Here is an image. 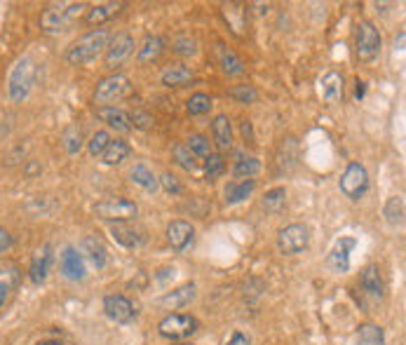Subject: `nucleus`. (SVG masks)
Returning a JSON list of instances; mask_svg holds the SVG:
<instances>
[{
	"label": "nucleus",
	"mask_w": 406,
	"mask_h": 345,
	"mask_svg": "<svg viewBox=\"0 0 406 345\" xmlns=\"http://www.w3.org/2000/svg\"><path fill=\"white\" fill-rule=\"evenodd\" d=\"M108 40H111V36H108V31L99 29V31H89L85 33L82 38H78L75 43L68 47L66 52V61L71 66H82V64H89V61H94L96 57H99L101 52L108 47Z\"/></svg>",
	"instance_id": "f257e3e1"
},
{
	"label": "nucleus",
	"mask_w": 406,
	"mask_h": 345,
	"mask_svg": "<svg viewBox=\"0 0 406 345\" xmlns=\"http://www.w3.org/2000/svg\"><path fill=\"white\" fill-rule=\"evenodd\" d=\"M85 5L71 3V5H50L43 15H40V26L45 33H61L68 31L75 24V19L82 15Z\"/></svg>",
	"instance_id": "f03ea898"
},
{
	"label": "nucleus",
	"mask_w": 406,
	"mask_h": 345,
	"mask_svg": "<svg viewBox=\"0 0 406 345\" xmlns=\"http://www.w3.org/2000/svg\"><path fill=\"white\" fill-rule=\"evenodd\" d=\"M36 85V64L31 57L19 59L10 73V99L15 103H22L29 99L31 89Z\"/></svg>",
	"instance_id": "7ed1b4c3"
},
{
	"label": "nucleus",
	"mask_w": 406,
	"mask_h": 345,
	"mask_svg": "<svg viewBox=\"0 0 406 345\" xmlns=\"http://www.w3.org/2000/svg\"><path fill=\"white\" fill-rule=\"evenodd\" d=\"M355 52L362 64H371V61H376L378 54H381V33H378V29L371 22L357 24Z\"/></svg>",
	"instance_id": "20e7f679"
},
{
	"label": "nucleus",
	"mask_w": 406,
	"mask_h": 345,
	"mask_svg": "<svg viewBox=\"0 0 406 345\" xmlns=\"http://www.w3.org/2000/svg\"><path fill=\"white\" fill-rule=\"evenodd\" d=\"M94 214L104 221H113V223H129L132 219H136L139 207H136V202H132V200L111 197V200H101V202H96Z\"/></svg>",
	"instance_id": "39448f33"
},
{
	"label": "nucleus",
	"mask_w": 406,
	"mask_h": 345,
	"mask_svg": "<svg viewBox=\"0 0 406 345\" xmlns=\"http://www.w3.org/2000/svg\"><path fill=\"white\" fill-rule=\"evenodd\" d=\"M197 329H199V322L192 315H185V313L167 315L160 324H157L160 336L171 338V341H183V338H190Z\"/></svg>",
	"instance_id": "423d86ee"
},
{
	"label": "nucleus",
	"mask_w": 406,
	"mask_h": 345,
	"mask_svg": "<svg viewBox=\"0 0 406 345\" xmlns=\"http://www.w3.org/2000/svg\"><path fill=\"white\" fill-rule=\"evenodd\" d=\"M132 92V82H129L127 75H108L96 85V92H94V101L96 103H115V101H122L125 96H129Z\"/></svg>",
	"instance_id": "0eeeda50"
},
{
	"label": "nucleus",
	"mask_w": 406,
	"mask_h": 345,
	"mask_svg": "<svg viewBox=\"0 0 406 345\" xmlns=\"http://www.w3.org/2000/svg\"><path fill=\"white\" fill-rule=\"evenodd\" d=\"M310 242V228L303 223H292L287 228H282L277 235V249L284 254V256H294V254L303 252Z\"/></svg>",
	"instance_id": "6e6552de"
},
{
	"label": "nucleus",
	"mask_w": 406,
	"mask_h": 345,
	"mask_svg": "<svg viewBox=\"0 0 406 345\" xmlns=\"http://www.w3.org/2000/svg\"><path fill=\"white\" fill-rule=\"evenodd\" d=\"M341 190H343V195L350 200H360V197H364V193L369 190V174L360 162L348 164V169L343 171Z\"/></svg>",
	"instance_id": "1a4fd4ad"
},
{
	"label": "nucleus",
	"mask_w": 406,
	"mask_h": 345,
	"mask_svg": "<svg viewBox=\"0 0 406 345\" xmlns=\"http://www.w3.org/2000/svg\"><path fill=\"white\" fill-rule=\"evenodd\" d=\"M134 38L129 36V33H118L115 38L108 40V47H106V66L108 68H115L120 66L122 61H127L129 57H132L134 52Z\"/></svg>",
	"instance_id": "9d476101"
},
{
	"label": "nucleus",
	"mask_w": 406,
	"mask_h": 345,
	"mask_svg": "<svg viewBox=\"0 0 406 345\" xmlns=\"http://www.w3.org/2000/svg\"><path fill=\"white\" fill-rule=\"evenodd\" d=\"M104 310L106 315L111 317L113 322H120V324H127L132 322L136 317V310H134V303L127 299V296H106L104 299Z\"/></svg>",
	"instance_id": "9b49d317"
},
{
	"label": "nucleus",
	"mask_w": 406,
	"mask_h": 345,
	"mask_svg": "<svg viewBox=\"0 0 406 345\" xmlns=\"http://www.w3.org/2000/svg\"><path fill=\"white\" fill-rule=\"evenodd\" d=\"M195 240V228L188 221H171L167 226V242L174 252H185Z\"/></svg>",
	"instance_id": "f8f14e48"
},
{
	"label": "nucleus",
	"mask_w": 406,
	"mask_h": 345,
	"mask_svg": "<svg viewBox=\"0 0 406 345\" xmlns=\"http://www.w3.org/2000/svg\"><path fill=\"white\" fill-rule=\"evenodd\" d=\"M61 273L73 282L87 278L85 259H82V254L75 249V247H66V249L61 252Z\"/></svg>",
	"instance_id": "ddd939ff"
},
{
	"label": "nucleus",
	"mask_w": 406,
	"mask_h": 345,
	"mask_svg": "<svg viewBox=\"0 0 406 345\" xmlns=\"http://www.w3.org/2000/svg\"><path fill=\"white\" fill-rule=\"evenodd\" d=\"M111 235H113L115 242L127 247V249H136V247H141L143 242H146V233L132 223H113Z\"/></svg>",
	"instance_id": "4468645a"
},
{
	"label": "nucleus",
	"mask_w": 406,
	"mask_h": 345,
	"mask_svg": "<svg viewBox=\"0 0 406 345\" xmlns=\"http://www.w3.org/2000/svg\"><path fill=\"white\" fill-rule=\"evenodd\" d=\"M355 245H357L355 237H341L339 242L334 245L332 254H329V266H332L336 273H348V268H350V252L355 249Z\"/></svg>",
	"instance_id": "2eb2a0df"
},
{
	"label": "nucleus",
	"mask_w": 406,
	"mask_h": 345,
	"mask_svg": "<svg viewBox=\"0 0 406 345\" xmlns=\"http://www.w3.org/2000/svg\"><path fill=\"white\" fill-rule=\"evenodd\" d=\"M96 115H99V118L104 120L111 129H115V132L127 134L129 129H132L129 115H127L122 108H115V106H101V108H96Z\"/></svg>",
	"instance_id": "dca6fc26"
},
{
	"label": "nucleus",
	"mask_w": 406,
	"mask_h": 345,
	"mask_svg": "<svg viewBox=\"0 0 406 345\" xmlns=\"http://www.w3.org/2000/svg\"><path fill=\"white\" fill-rule=\"evenodd\" d=\"M80 249H82V254L92 261V266H96L101 271V268H106V263H108V249H106V245L101 242L99 237L96 235H87L85 240L80 242Z\"/></svg>",
	"instance_id": "f3484780"
},
{
	"label": "nucleus",
	"mask_w": 406,
	"mask_h": 345,
	"mask_svg": "<svg viewBox=\"0 0 406 345\" xmlns=\"http://www.w3.org/2000/svg\"><path fill=\"white\" fill-rule=\"evenodd\" d=\"M195 301V285H183L174 289V292L164 294L160 299V306L164 308H171V310H178V308H185Z\"/></svg>",
	"instance_id": "a211bd4d"
},
{
	"label": "nucleus",
	"mask_w": 406,
	"mask_h": 345,
	"mask_svg": "<svg viewBox=\"0 0 406 345\" xmlns=\"http://www.w3.org/2000/svg\"><path fill=\"white\" fill-rule=\"evenodd\" d=\"M322 99L327 103H339L343 99V75L336 71H329L325 78H322Z\"/></svg>",
	"instance_id": "6ab92c4d"
},
{
	"label": "nucleus",
	"mask_w": 406,
	"mask_h": 345,
	"mask_svg": "<svg viewBox=\"0 0 406 345\" xmlns=\"http://www.w3.org/2000/svg\"><path fill=\"white\" fill-rule=\"evenodd\" d=\"M192 80V68L185 64H169L162 71V85L164 87H183Z\"/></svg>",
	"instance_id": "aec40b11"
},
{
	"label": "nucleus",
	"mask_w": 406,
	"mask_h": 345,
	"mask_svg": "<svg viewBox=\"0 0 406 345\" xmlns=\"http://www.w3.org/2000/svg\"><path fill=\"white\" fill-rule=\"evenodd\" d=\"M362 287L364 292L374 299H381L383 292H385V282H383V275H381V268L378 266H367L362 271Z\"/></svg>",
	"instance_id": "412c9836"
},
{
	"label": "nucleus",
	"mask_w": 406,
	"mask_h": 345,
	"mask_svg": "<svg viewBox=\"0 0 406 345\" xmlns=\"http://www.w3.org/2000/svg\"><path fill=\"white\" fill-rule=\"evenodd\" d=\"M132 155V146H129L127 141H120L115 139L106 146L104 155H101V162L108 164V167H115V164H122L127 160V157Z\"/></svg>",
	"instance_id": "4be33fe9"
},
{
	"label": "nucleus",
	"mask_w": 406,
	"mask_h": 345,
	"mask_svg": "<svg viewBox=\"0 0 406 345\" xmlns=\"http://www.w3.org/2000/svg\"><path fill=\"white\" fill-rule=\"evenodd\" d=\"M216 57H218V64H221V68H223V73H228V75H242L244 73L242 59H240L233 50H228L225 45H221V43L216 45Z\"/></svg>",
	"instance_id": "5701e85b"
},
{
	"label": "nucleus",
	"mask_w": 406,
	"mask_h": 345,
	"mask_svg": "<svg viewBox=\"0 0 406 345\" xmlns=\"http://www.w3.org/2000/svg\"><path fill=\"white\" fill-rule=\"evenodd\" d=\"M211 134H214V143L221 150L233 146V127L228 115H216L214 122H211Z\"/></svg>",
	"instance_id": "b1692460"
},
{
	"label": "nucleus",
	"mask_w": 406,
	"mask_h": 345,
	"mask_svg": "<svg viewBox=\"0 0 406 345\" xmlns=\"http://www.w3.org/2000/svg\"><path fill=\"white\" fill-rule=\"evenodd\" d=\"M254 188H256V181H254V178H244V181H233V183L225 185V202H228V204L244 202V200L254 193Z\"/></svg>",
	"instance_id": "393cba45"
},
{
	"label": "nucleus",
	"mask_w": 406,
	"mask_h": 345,
	"mask_svg": "<svg viewBox=\"0 0 406 345\" xmlns=\"http://www.w3.org/2000/svg\"><path fill=\"white\" fill-rule=\"evenodd\" d=\"M50 263H52V254H50V247H43L38 254H36V259H33V263H31V280L36 282V285H43V282L47 280V273H50Z\"/></svg>",
	"instance_id": "a878e982"
},
{
	"label": "nucleus",
	"mask_w": 406,
	"mask_h": 345,
	"mask_svg": "<svg viewBox=\"0 0 406 345\" xmlns=\"http://www.w3.org/2000/svg\"><path fill=\"white\" fill-rule=\"evenodd\" d=\"M223 19L228 22L230 31L235 33V36H242V29H244V22H247V12L242 5L237 3H230V5H223Z\"/></svg>",
	"instance_id": "bb28decb"
},
{
	"label": "nucleus",
	"mask_w": 406,
	"mask_h": 345,
	"mask_svg": "<svg viewBox=\"0 0 406 345\" xmlns=\"http://www.w3.org/2000/svg\"><path fill=\"white\" fill-rule=\"evenodd\" d=\"M125 8L122 3H101V5H94L92 10L87 12V24H104L108 19H113L118 12Z\"/></svg>",
	"instance_id": "cd10ccee"
},
{
	"label": "nucleus",
	"mask_w": 406,
	"mask_h": 345,
	"mask_svg": "<svg viewBox=\"0 0 406 345\" xmlns=\"http://www.w3.org/2000/svg\"><path fill=\"white\" fill-rule=\"evenodd\" d=\"M162 50H164V43L160 36H146L143 38V45L139 47V61L141 64H150V61L160 57Z\"/></svg>",
	"instance_id": "c85d7f7f"
},
{
	"label": "nucleus",
	"mask_w": 406,
	"mask_h": 345,
	"mask_svg": "<svg viewBox=\"0 0 406 345\" xmlns=\"http://www.w3.org/2000/svg\"><path fill=\"white\" fill-rule=\"evenodd\" d=\"M129 178H132L136 185H141L143 190H148V193L157 190V178H155L153 171L146 167V164H134L132 171H129Z\"/></svg>",
	"instance_id": "c756f323"
},
{
	"label": "nucleus",
	"mask_w": 406,
	"mask_h": 345,
	"mask_svg": "<svg viewBox=\"0 0 406 345\" xmlns=\"http://www.w3.org/2000/svg\"><path fill=\"white\" fill-rule=\"evenodd\" d=\"M357 345H385L383 329L378 324H362L357 331Z\"/></svg>",
	"instance_id": "7c9ffc66"
},
{
	"label": "nucleus",
	"mask_w": 406,
	"mask_h": 345,
	"mask_svg": "<svg viewBox=\"0 0 406 345\" xmlns=\"http://www.w3.org/2000/svg\"><path fill=\"white\" fill-rule=\"evenodd\" d=\"M383 216L390 226H404V197L402 195L390 197L383 209Z\"/></svg>",
	"instance_id": "2f4dec72"
},
{
	"label": "nucleus",
	"mask_w": 406,
	"mask_h": 345,
	"mask_svg": "<svg viewBox=\"0 0 406 345\" xmlns=\"http://www.w3.org/2000/svg\"><path fill=\"white\" fill-rule=\"evenodd\" d=\"M284 202H287V190L282 188V185H277V188H270L266 193L263 209L268 214H280L282 209H284Z\"/></svg>",
	"instance_id": "473e14b6"
},
{
	"label": "nucleus",
	"mask_w": 406,
	"mask_h": 345,
	"mask_svg": "<svg viewBox=\"0 0 406 345\" xmlns=\"http://www.w3.org/2000/svg\"><path fill=\"white\" fill-rule=\"evenodd\" d=\"M261 171V162L256 160V157H240V160L235 162V167H233V174H235L237 178H251L256 176Z\"/></svg>",
	"instance_id": "72a5a7b5"
},
{
	"label": "nucleus",
	"mask_w": 406,
	"mask_h": 345,
	"mask_svg": "<svg viewBox=\"0 0 406 345\" xmlns=\"http://www.w3.org/2000/svg\"><path fill=\"white\" fill-rule=\"evenodd\" d=\"M185 148H188L195 157H209L211 155V143H209L207 136H202V134H190L188 141H185Z\"/></svg>",
	"instance_id": "f704fd0d"
},
{
	"label": "nucleus",
	"mask_w": 406,
	"mask_h": 345,
	"mask_svg": "<svg viewBox=\"0 0 406 345\" xmlns=\"http://www.w3.org/2000/svg\"><path fill=\"white\" fill-rule=\"evenodd\" d=\"M174 160H176V164L178 167H183L185 171H195L197 169V157L190 153L188 148H185V143H178V146H174Z\"/></svg>",
	"instance_id": "c9c22d12"
},
{
	"label": "nucleus",
	"mask_w": 406,
	"mask_h": 345,
	"mask_svg": "<svg viewBox=\"0 0 406 345\" xmlns=\"http://www.w3.org/2000/svg\"><path fill=\"white\" fill-rule=\"evenodd\" d=\"M185 108H188V113H190V115L209 113V108H211V96H209V94H202V92L192 94L190 99L185 101Z\"/></svg>",
	"instance_id": "e433bc0d"
},
{
	"label": "nucleus",
	"mask_w": 406,
	"mask_h": 345,
	"mask_svg": "<svg viewBox=\"0 0 406 345\" xmlns=\"http://www.w3.org/2000/svg\"><path fill=\"white\" fill-rule=\"evenodd\" d=\"M64 146H66V153L68 155H78L80 150H82V132H80V127H75L71 125L64 132Z\"/></svg>",
	"instance_id": "4c0bfd02"
},
{
	"label": "nucleus",
	"mask_w": 406,
	"mask_h": 345,
	"mask_svg": "<svg viewBox=\"0 0 406 345\" xmlns=\"http://www.w3.org/2000/svg\"><path fill=\"white\" fill-rule=\"evenodd\" d=\"M228 96H230V99L240 101V103H254L258 99V92L251 85H237V87L228 89Z\"/></svg>",
	"instance_id": "58836bf2"
},
{
	"label": "nucleus",
	"mask_w": 406,
	"mask_h": 345,
	"mask_svg": "<svg viewBox=\"0 0 406 345\" xmlns=\"http://www.w3.org/2000/svg\"><path fill=\"white\" fill-rule=\"evenodd\" d=\"M225 171V162L221 155H209L207 162H204V176L209 178V181H214Z\"/></svg>",
	"instance_id": "ea45409f"
},
{
	"label": "nucleus",
	"mask_w": 406,
	"mask_h": 345,
	"mask_svg": "<svg viewBox=\"0 0 406 345\" xmlns=\"http://www.w3.org/2000/svg\"><path fill=\"white\" fill-rule=\"evenodd\" d=\"M129 122H132V127H136V129H150L155 125V120H153V115L150 113H146V110H141V108H134L132 113H129Z\"/></svg>",
	"instance_id": "a19ab883"
},
{
	"label": "nucleus",
	"mask_w": 406,
	"mask_h": 345,
	"mask_svg": "<svg viewBox=\"0 0 406 345\" xmlns=\"http://www.w3.org/2000/svg\"><path fill=\"white\" fill-rule=\"evenodd\" d=\"M111 143V136H108V132H96L92 139H89V153H92V157H99V155H104V150L106 146Z\"/></svg>",
	"instance_id": "79ce46f5"
},
{
	"label": "nucleus",
	"mask_w": 406,
	"mask_h": 345,
	"mask_svg": "<svg viewBox=\"0 0 406 345\" xmlns=\"http://www.w3.org/2000/svg\"><path fill=\"white\" fill-rule=\"evenodd\" d=\"M174 52L185 54V57H192V54L197 52V43H195V40H192V38H176Z\"/></svg>",
	"instance_id": "37998d69"
},
{
	"label": "nucleus",
	"mask_w": 406,
	"mask_h": 345,
	"mask_svg": "<svg viewBox=\"0 0 406 345\" xmlns=\"http://www.w3.org/2000/svg\"><path fill=\"white\" fill-rule=\"evenodd\" d=\"M160 183L164 185V190H167V193H174V195H176V193H181V185H178L176 176H174V174H169V171H167V174H162V176H160Z\"/></svg>",
	"instance_id": "c03bdc74"
},
{
	"label": "nucleus",
	"mask_w": 406,
	"mask_h": 345,
	"mask_svg": "<svg viewBox=\"0 0 406 345\" xmlns=\"http://www.w3.org/2000/svg\"><path fill=\"white\" fill-rule=\"evenodd\" d=\"M225 345H251V341H249V336L242 334V331H235V334L230 336V341L225 343Z\"/></svg>",
	"instance_id": "a18cd8bd"
},
{
	"label": "nucleus",
	"mask_w": 406,
	"mask_h": 345,
	"mask_svg": "<svg viewBox=\"0 0 406 345\" xmlns=\"http://www.w3.org/2000/svg\"><path fill=\"white\" fill-rule=\"evenodd\" d=\"M10 247H12V235L5 230L3 226H0V252H8Z\"/></svg>",
	"instance_id": "49530a36"
},
{
	"label": "nucleus",
	"mask_w": 406,
	"mask_h": 345,
	"mask_svg": "<svg viewBox=\"0 0 406 345\" xmlns=\"http://www.w3.org/2000/svg\"><path fill=\"white\" fill-rule=\"evenodd\" d=\"M8 292H10L8 282H0V308H3V303L8 301Z\"/></svg>",
	"instance_id": "de8ad7c7"
},
{
	"label": "nucleus",
	"mask_w": 406,
	"mask_h": 345,
	"mask_svg": "<svg viewBox=\"0 0 406 345\" xmlns=\"http://www.w3.org/2000/svg\"><path fill=\"white\" fill-rule=\"evenodd\" d=\"M36 345H71L68 341H61V338H50V341H40Z\"/></svg>",
	"instance_id": "09e8293b"
},
{
	"label": "nucleus",
	"mask_w": 406,
	"mask_h": 345,
	"mask_svg": "<svg viewBox=\"0 0 406 345\" xmlns=\"http://www.w3.org/2000/svg\"><path fill=\"white\" fill-rule=\"evenodd\" d=\"M399 45V50H404V31L399 33V40H395V47Z\"/></svg>",
	"instance_id": "8fccbe9b"
},
{
	"label": "nucleus",
	"mask_w": 406,
	"mask_h": 345,
	"mask_svg": "<svg viewBox=\"0 0 406 345\" xmlns=\"http://www.w3.org/2000/svg\"><path fill=\"white\" fill-rule=\"evenodd\" d=\"M181 345H192V343H181Z\"/></svg>",
	"instance_id": "3c124183"
}]
</instances>
